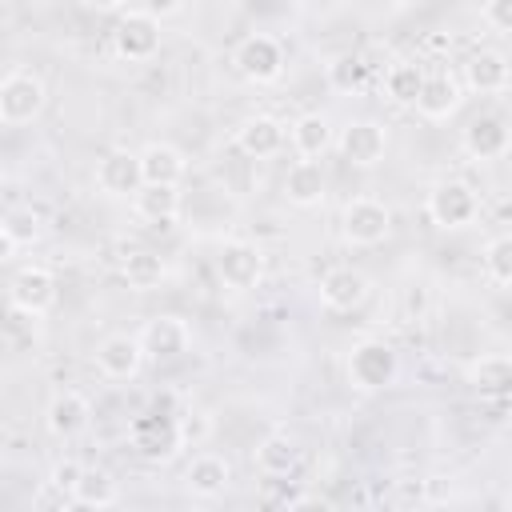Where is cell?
I'll list each match as a JSON object with an SVG mask.
<instances>
[{"label": "cell", "instance_id": "obj_1", "mask_svg": "<svg viewBox=\"0 0 512 512\" xmlns=\"http://www.w3.org/2000/svg\"><path fill=\"white\" fill-rule=\"evenodd\" d=\"M400 376V356L388 340L380 336H364L352 344L348 352V384L360 388V392H384L392 388Z\"/></svg>", "mask_w": 512, "mask_h": 512}, {"label": "cell", "instance_id": "obj_2", "mask_svg": "<svg viewBox=\"0 0 512 512\" xmlns=\"http://www.w3.org/2000/svg\"><path fill=\"white\" fill-rule=\"evenodd\" d=\"M48 104V88L36 72L28 68H12L0 80V124L4 128H24L32 124Z\"/></svg>", "mask_w": 512, "mask_h": 512}, {"label": "cell", "instance_id": "obj_3", "mask_svg": "<svg viewBox=\"0 0 512 512\" xmlns=\"http://www.w3.org/2000/svg\"><path fill=\"white\" fill-rule=\"evenodd\" d=\"M128 440L136 448V456L160 464V460H172L180 448H184V428L172 412H140L128 420Z\"/></svg>", "mask_w": 512, "mask_h": 512}, {"label": "cell", "instance_id": "obj_4", "mask_svg": "<svg viewBox=\"0 0 512 512\" xmlns=\"http://www.w3.org/2000/svg\"><path fill=\"white\" fill-rule=\"evenodd\" d=\"M392 232V208L376 196H352L340 212V236L352 248H376Z\"/></svg>", "mask_w": 512, "mask_h": 512}, {"label": "cell", "instance_id": "obj_5", "mask_svg": "<svg viewBox=\"0 0 512 512\" xmlns=\"http://www.w3.org/2000/svg\"><path fill=\"white\" fill-rule=\"evenodd\" d=\"M112 52L128 64H144L160 52V16H152L148 8H128L120 12L116 28H112Z\"/></svg>", "mask_w": 512, "mask_h": 512}, {"label": "cell", "instance_id": "obj_6", "mask_svg": "<svg viewBox=\"0 0 512 512\" xmlns=\"http://www.w3.org/2000/svg\"><path fill=\"white\" fill-rule=\"evenodd\" d=\"M428 220L444 232H456V228H468L476 216H480V196L472 192V184L464 180H440L428 188Z\"/></svg>", "mask_w": 512, "mask_h": 512}, {"label": "cell", "instance_id": "obj_7", "mask_svg": "<svg viewBox=\"0 0 512 512\" xmlns=\"http://www.w3.org/2000/svg\"><path fill=\"white\" fill-rule=\"evenodd\" d=\"M232 68L248 80V84H276L284 76V44L268 32H252L236 44L232 52Z\"/></svg>", "mask_w": 512, "mask_h": 512}, {"label": "cell", "instance_id": "obj_8", "mask_svg": "<svg viewBox=\"0 0 512 512\" xmlns=\"http://www.w3.org/2000/svg\"><path fill=\"white\" fill-rule=\"evenodd\" d=\"M216 276L232 292H252L264 280V252L252 240H224L216 252Z\"/></svg>", "mask_w": 512, "mask_h": 512}, {"label": "cell", "instance_id": "obj_9", "mask_svg": "<svg viewBox=\"0 0 512 512\" xmlns=\"http://www.w3.org/2000/svg\"><path fill=\"white\" fill-rule=\"evenodd\" d=\"M56 300H60V288H56V276L44 264H24L8 280V308L32 312V316H48L56 308Z\"/></svg>", "mask_w": 512, "mask_h": 512}, {"label": "cell", "instance_id": "obj_10", "mask_svg": "<svg viewBox=\"0 0 512 512\" xmlns=\"http://www.w3.org/2000/svg\"><path fill=\"white\" fill-rule=\"evenodd\" d=\"M136 336H140L148 360H156V364H172L192 348V324L184 316H172V312L144 320V328Z\"/></svg>", "mask_w": 512, "mask_h": 512}, {"label": "cell", "instance_id": "obj_11", "mask_svg": "<svg viewBox=\"0 0 512 512\" xmlns=\"http://www.w3.org/2000/svg\"><path fill=\"white\" fill-rule=\"evenodd\" d=\"M336 152L352 168H376L388 152V132L380 120H348L336 136Z\"/></svg>", "mask_w": 512, "mask_h": 512}, {"label": "cell", "instance_id": "obj_12", "mask_svg": "<svg viewBox=\"0 0 512 512\" xmlns=\"http://www.w3.org/2000/svg\"><path fill=\"white\" fill-rule=\"evenodd\" d=\"M96 188L112 200H124V196H136L144 188V172H140V152H128V148H108L100 160H96Z\"/></svg>", "mask_w": 512, "mask_h": 512}, {"label": "cell", "instance_id": "obj_13", "mask_svg": "<svg viewBox=\"0 0 512 512\" xmlns=\"http://www.w3.org/2000/svg\"><path fill=\"white\" fill-rule=\"evenodd\" d=\"M460 148L472 156V160H500L512 152V128L504 116L496 112H480L468 120V128L460 132Z\"/></svg>", "mask_w": 512, "mask_h": 512}, {"label": "cell", "instance_id": "obj_14", "mask_svg": "<svg viewBox=\"0 0 512 512\" xmlns=\"http://www.w3.org/2000/svg\"><path fill=\"white\" fill-rule=\"evenodd\" d=\"M148 352L140 344V336H128V332H112L96 344V368L104 380H136L140 368H144Z\"/></svg>", "mask_w": 512, "mask_h": 512}, {"label": "cell", "instance_id": "obj_15", "mask_svg": "<svg viewBox=\"0 0 512 512\" xmlns=\"http://www.w3.org/2000/svg\"><path fill=\"white\" fill-rule=\"evenodd\" d=\"M368 292H372L368 276L352 264H336L320 276V304L328 312H356L368 300Z\"/></svg>", "mask_w": 512, "mask_h": 512}, {"label": "cell", "instance_id": "obj_16", "mask_svg": "<svg viewBox=\"0 0 512 512\" xmlns=\"http://www.w3.org/2000/svg\"><path fill=\"white\" fill-rule=\"evenodd\" d=\"M88 420H92V404H88V396L76 392V388H60V392L48 400V408H44V428H48V436H56V440H76V436L88 428Z\"/></svg>", "mask_w": 512, "mask_h": 512}, {"label": "cell", "instance_id": "obj_17", "mask_svg": "<svg viewBox=\"0 0 512 512\" xmlns=\"http://www.w3.org/2000/svg\"><path fill=\"white\" fill-rule=\"evenodd\" d=\"M236 148L244 152V156H252V160H268V156H276L284 144H288V128H284V120H276V116H268V112H256V116H248L240 128H236Z\"/></svg>", "mask_w": 512, "mask_h": 512}, {"label": "cell", "instance_id": "obj_18", "mask_svg": "<svg viewBox=\"0 0 512 512\" xmlns=\"http://www.w3.org/2000/svg\"><path fill=\"white\" fill-rule=\"evenodd\" d=\"M512 84V64L504 52H492V48H480L468 56L464 64V88L468 92H480V96H496Z\"/></svg>", "mask_w": 512, "mask_h": 512}, {"label": "cell", "instance_id": "obj_19", "mask_svg": "<svg viewBox=\"0 0 512 512\" xmlns=\"http://www.w3.org/2000/svg\"><path fill=\"white\" fill-rule=\"evenodd\" d=\"M460 104H464V84L452 72H428L424 76V88L416 100V112L424 120H448L460 112Z\"/></svg>", "mask_w": 512, "mask_h": 512}, {"label": "cell", "instance_id": "obj_20", "mask_svg": "<svg viewBox=\"0 0 512 512\" xmlns=\"http://www.w3.org/2000/svg\"><path fill=\"white\" fill-rule=\"evenodd\" d=\"M228 484H232V464L224 456H216V452H200L184 468V488L196 500H216V496L228 492Z\"/></svg>", "mask_w": 512, "mask_h": 512}, {"label": "cell", "instance_id": "obj_21", "mask_svg": "<svg viewBox=\"0 0 512 512\" xmlns=\"http://www.w3.org/2000/svg\"><path fill=\"white\" fill-rule=\"evenodd\" d=\"M468 388L480 400H508L512 396V356L488 352L468 364Z\"/></svg>", "mask_w": 512, "mask_h": 512}, {"label": "cell", "instance_id": "obj_22", "mask_svg": "<svg viewBox=\"0 0 512 512\" xmlns=\"http://www.w3.org/2000/svg\"><path fill=\"white\" fill-rule=\"evenodd\" d=\"M44 232V216L32 208V204H12L0 220V252L4 260H16L20 248H32Z\"/></svg>", "mask_w": 512, "mask_h": 512}, {"label": "cell", "instance_id": "obj_23", "mask_svg": "<svg viewBox=\"0 0 512 512\" xmlns=\"http://www.w3.org/2000/svg\"><path fill=\"white\" fill-rule=\"evenodd\" d=\"M140 172H144V184H176L188 176V160L176 144L168 140H152L140 148Z\"/></svg>", "mask_w": 512, "mask_h": 512}, {"label": "cell", "instance_id": "obj_24", "mask_svg": "<svg viewBox=\"0 0 512 512\" xmlns=\"http://www.w3.org/2000/svg\"><path fill=\"white\" fill-rule=\"evenodd\" d=\"M328 192V176L320 168V160H296L284 172V200L292 208H316Z\"/></svg>", "mask_w": 512, "mask_h": 512}, {"label": "cell", "instance_id": "obj_25", "mask_svg": "<svg viewBox=\"0 0 512 512\" xmlns=\"http://www.w3.org/2000/svg\"><path fill=\"white\" fill-rule=\"evenodd\" d=\"M288 140H292V148H296L300 160H320V156L336 144L332 124H328L324 112H300V116L288 124Z\"/></svg>", "mask_w": 512, "mask_h": 512}, {"label": "cell", "instance_id": "obj_26", "mask_svg": "<svg viewBox=\"0 0 512 512\" xmlns=\"http://www.w3.org/2000/svg\"><path fill=\"white\" fill-rule=\"evenodd\" d=\"M132 212L152 224V228H164L180 216V188L176 184H144L136 196H132Z\"/></svg>", "mask_w": 512, "mask_h": 512}, {"label": "cell", "instance_id": "obj_27", "mask_svg": "<svg viewBox=\"0 0 512 512\" xmlns=\"http://www.w3.org/2000/svg\"><path fill=\"white\" fill-rule=\"evenodd\" d=\"M120 276H124V284H128L132 292H152V288L164 284L168 264H164V256L152 252V248H128V252L120 256Z\"/></svg>", "mask_w": 512, "mask_h": 512}, {"label": "cell", "instance_id": "obj_28", "mask_svg": "<svg viewBox=\"0 0 512 512\" xmlns=\"http://www.w3.org/2000/svg\"><path fill=\"white\" fill-rule=\"evenodd\" d=\"M252 460H256V468H260L268 480H280V476L296 472V464H300V448H296V440H292L288 432H272V436H264V440L256 444Z\"/></svg>", "mask_w": 512, "mask_h": 512}, {"label": "cell", "instance_id": "obj_29", "mask_svg": "<svg viewBox=\"0 0 512 512\" xmlns=\"http://www.w3.org/2000/svg\"><path fill=\"white\" fill-rule=\"evenodd\" d=\"M424 68L420 64H412V60H396L388 72H384V92H388V100L392 104H400V108H416V100H420V88H424Z\"/></svg>", "mask_w": 512, "mask_h": 512}, {"label": "cell", "instance_id": "obj_30", "mask_svg": "<svg viewBox=\"0 0 512 512\" xmlns=\"http://www.w3.org/2000/svg\"><path fill=\"white\" fill-rule=\"evenodd\" d=\"M116 500H120V484L104 468H84V476L72 492V504L76 508H112Z\"/></svg>", "mask_w": 512, "mask_h": 512}, {"label": "cell", "instance_id": "obj_31", "mask_svg": "<svg viewBox=\"0 0 512 512\" xmlns=\"http://www.w3.org/2000/svg\"><path fill=\"white\" fill-rule=\"evenodd\" d=\"M328 84L336 88V92H344V96H356V92H364V84H368V64L360 60V56H336L332 64H328Z\"/></svg>", "mask_w": 512, "mask_h": 512}, {"label": "cell", "instance_id": "obj_32", "mask_svg": "<svg viewBox=\"0 0 512 512\" xmlns=\"http://www.w3.org/2000/svg\"><path fill=\"white\" fill-rule=\"evenodd\" d=\"M484 272L492 284L512 288V232H500L484 244Z\"/></svg>", "mask_w": 512, "mask_h": 512}, {"label": "cell", "instance_id": "obj_33", "mask_svg": "<svg viewBox=\"0 0 512 512\" xmlns=\"http://www.w3.org/2000/svg\"><path fill=\"white\" fill-rule=\"evenodd\" d=\"M80 476H84V464H80V460H56L52 472H48V488L72 504V492H76Z\"/></svg>", "mask_w": 512, "mask_h": 512}, {"label": "cell", "instance_id": "obj_34", "mask_svg": "<svg viewBox=\"0 0 512 512\" xmlns=\"http://www.w3.org/2000/svg\"><path fill=\"white\" fill-rule=\"evenodd\" d=\"M480 16H484L488 28L512 32V0H484V4H480Z\"/></svg>", "mask_w": 512, "mask_h": 512}, {"label": "cell", "instance_id": "obj_35", "mask_svg": "<svg viewBox=\"0 0 512 512\" xmlns=\"http://www.w3.org/2000/svg\"><path fill=\"white\" fill-rule=\"evenodd\" d=\"M140 8H148L152 16H160V20H164V16H176V12L184 8V0H144Z\"/></svg>", "mask_w": 512, "mask_h": 512}, {"label": "cell", "instance_id": "obj_36", "mask_svg": "<svg viewBox=\"0 0 512 512\" xmlns=\"http://www.w3.org/2000/svg\"><path fill=\"white\" fill-rule=\"evenodd\" d=\"M84 8H92V12H120L128 0H80Z\"/></svg>", "mask_w": 512, "mask_h": 512}, {"label": "cell", "instance_id": "obj_37", "mask_svg": "<svg viewBox=\"0 0 512 512\" xmlns=\"http://www.w3.org/2000/svg\"><path fill=\"white\" fill-rule=\"evenodd\" d=\"M508 504H512V496H508Z\"/></svg>", "mask_w": 512, "mask_h": 512}]
</instances>
